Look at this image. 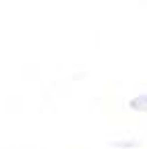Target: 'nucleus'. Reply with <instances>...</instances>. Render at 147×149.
<instances>
[{
    "instance_id": "obj_1",
    "label": "nucleus",
    "mask_w": 147,
    "mask_h": 149,
    "mask_svg": "<svg viewBox=\"0 0 147 149\" xmlns=\"http://www.w3.org/2000/svg\"><path fill=\"white\" fill-rule=\"evenodd\" d=\"M128 108L135 112H147V93H141V95H135L128 102Z\"/></svg>"
},
{
    "instance_id": "obj_2",
    "label": "nucleus",
    "mask_w": 147,
    "mask_h": 149,
    "mask_svg": "<svg viewBox=\"0 0 147 149\" xmlns=\"http://www.w3.org/2000/svg\"><path fill=\"white\" fill-rule=\"evenodd\" d=\"M110 147H116V149H135V147H141V141L139 139H122V141H112Z\"/></svg>"
}]
</instances>
